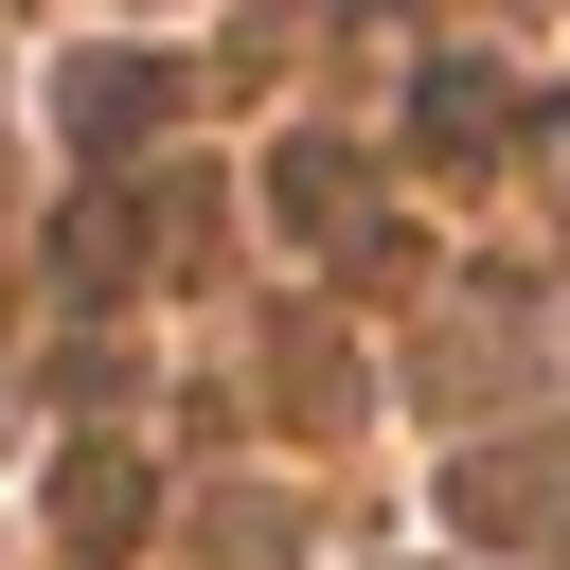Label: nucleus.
<instances>
[{
    "mask_svg": "<svg viewBox=\"0 0 570 570\" xmlns=\"http://www.w3.org/2000/svg\"><path fill=\"white\" fill-rule=\"evenodd\" d=\"M160 107H178V71H125V53L71 71V125H160Z\"/></svg>",
    "mask_w": 570,
    "mask_h": 570,
    "instance_id": "1",
    "label": "nucleus"
},
{
    "mask_svg": "<svg viewBox=\"0 0 570 570\" xmlns=\"http://www.w3.org/2000/svg\"><path fill=\"white\" fill-rule=\"evenodd\" d=\"M125 517H142V463H125V445H89V463H71V534H89V552H107V534H125Z\"/></svg>",
    "mask_w": 570,
    "mask_h": 570,
    "instance_id": "2",
    "label": "nucleus"
}]
</instances>
